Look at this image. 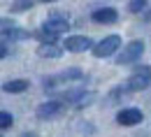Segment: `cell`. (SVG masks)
Segmentation results:
<instances>
[{
	"label": "cell",
	"mask_w": 151,
	"mask_h": 137,
	"mask_svg": "<svg viewBox=\"0 0 151 137\" xmlns=\"http://www.w3.org/2000/svg\"><path fill=\"white\" fill-rule=\"evenodd\" d=\"M68 30H70V21L65 19L63 14H58V12H54L49 19L42 23V28H40V33L51 35V37H58L60 33H68Z\"/></svg>",
	"instance_id": "obj_1"
},
{
	"label": "cell",
	"mask_w": 151,
	"mask_h": 137,
	"mask_svg": "<svg viewBox=\"0 0 151 137\" xmlns=\"http://www.w3.org/2000/svg\"><path fill=\"white\" fill-rule=\"evenodd\" d=\"M142 54H144V42H142V39H132L130 44H128V47H126V49H123V51L116 56V63H119V65L135 63V60L139 58Z\"/></svg>",
	"instance_id": "obj_2"
},
{
	"label": "cell",
	"mask_w": 151,
	"mask_h": 137,
	"mask_svg": "<svg viewBox=\"0 0 151 137\" xmlns=\"http://www.w3.org/2000/svg\"><path fill=\"white\" fill-rule=\"evenodd\" d=\"M119 49H121V37L119 35H109V37H105L102 42H98L93 47V56L95 58H107V56H112Z\"/></svg>",
	"instance_id": "obj_3"
},
{
	"label": "cell",
	"mask_w": 151,
	"mask_h": 137,
	"mask_svg": "<svg viewBox=\"0 0 151 137\" xmlns=\"http://www.w3.org/2000/svg\"><path fill=\"white\" fill-rule=\"evenodd\" d=\"M149 84H151V67H149V65H144V67H137V70H135V75L130 77V81H128L126 88L139 91V88H147Z\"/></svg>",
	"instance_id": "obj_4"
},
{
	"label": "cell",
	"mask_w": 151,
	"mask_h": 137,
	"mask_svg": "<svg viewBox=\"0 0 151 137\" xmlns=\"http://www.w3.org/2000/svg\"><path fill=\"white\" fill-rule=\"evenodd\" d=\"M142 118H144V114L137 107H126L116 114V123L119 126H137V123H142Z\"/></svg>",
	"instance_id": "obj_5"
},
{
	"label": "cell",
	"mask_w": 151,
	"mask_h": 137,
	"mask_svg": "<svg viewBox=\"0 0 151 137\" xmlns=\"http://www.w3.org/2000/svg\"><path fill=\"white\" fill-rule=\"evenodd\" d=\"M63 47L68 51H88L93 47V42H91V37H86V35H72V37L65 39Z\"/></svg>",
	"instance_id": "obj_6"
},
{
	"label": "cell",
	"mask_w": 151,
	"mask_h": 137,
	"mask_svg": "<svg viewBox=\"0 0 151 137\" xmlns=\"http://www.w3.org/2000/svg\"><path fill=\"white\" fill-rule=\"evenodd\" d=\"M63 112V105L60 102H56V100H51V102H44V105H40L37 107V116L40 118H56L58 114Z\"/></svg>",
	"instance_id": "obj_7"
},
{
	"label": "cell",
	"mask_w": 151,
	"mask_h": 137,
	"mask_svg": "<svg viewBox=\"0 0 151 137\" xmlns=\"http://www.w3.org/2000/svg\"><path fill=\"white\" fill-rule=\"evenodd\" d=\"M91 19L95 23H114V21L119 19V12L112 9V7H100V9H95L93 14H91Z\"/></svg>",
	"instance_id": "obj_8"
},
{
	"label": "cell",
	"mask_w": 151,
	"mask_h": 137,
	"mask_svg": "<svg viewBox=\"0 0 151 137\" xmlns=\"http://www.w3.org/2000/svg\"><path fill=\"white\" fill-rule=\"evenodd\" d=\"M28 37H30V33H26L21 28H7L5 33H0V44H5V39L17 42V39H28Z\"/></svg>",
	"instance_id": "obj_9"
},
{
	"label": "cell",
	"mask_w": 151,
	"mask_h": 137,
	"mask_svg": "<svg viewBox=\"0 0 151 137\" xmlns=\"http://www.w3.org/2000/svg\"><path fill=\"white\" fill-rule=\"evenodd\" d=\"M26 88H30V84H28L26 79H12V81H7V84L2 86L5 93H23Z\"/></svg>",
	"instance_id": "obj_10"
},
{
	"label": "cell",
	"mask_w": 151,
	"mask_h": 137,
	"mask_svg": "<svg viewBox=\"0 0 151 137\" xmlns=\"http://www.w3.org/2000/svg\"><path fill=\"white\" fill-rule=\"evenodd\" d=\"M37 54L42 58H60V49H58L56 44H40Z\"/></svg>",
	"instance_id": "obj_11"
},
{
	"label": "cell",
	"mask_w": 151,
	"mask_h": 137,
	"mask_svg": "<svg viewBox=\"0 0 151 137\" xmlns=\"http://www.w3.org/2000/svg\"><path fill=\"white\" fill-rule=\"evenodd\" d=\"M12 123H14V116H12L9 112H0V130L12 128Z\"/></svg>",
	"instance_id": "obj_12"
},
{
	"label": "cell",
	"mask_w": 151,
	"mask_h": 137,
	"mask_svg": "<svg viewBox=\"0 0 151 137\" xmlns=\"http://www.w3.org/2000/svg\"><path fill=\"white\" fill-rule=\"evenodd\" d=\"M81 77H84V72H81V70H77V67H72V70L63 72V75H60V77H56V79L60 81V79H81Z\"/></svg>",
	"instance_id": "obj_13"
},
{
	"label": "cell",
	"mask_w": 151,
	"mask_h": 137,
	"mask_svg": "<svg viewBox=\"0 0 151 137\" xmlns=\"http://www.w3.org/2000/svg\"><path fill=\"white\" fill-rule=\"evenodd\" d=\"M26 9H33V2H17V5L9 7L12 14H17V12H26Z\"/></svg>",
	"instance_id": "obj_14"
},
{
	"label": "cell",
	"mask_w": 151,
	"mask_h": 137,
	"mask_svg": "<svg viewBox=\"0 0 151 137\" xmlns=\"http://www.w3.org/2000/svg\"><path fill=\"white\" fill-rule=\"evenodd\" d=\"M144 7H147V2H144V0H132L130 5H128V9H130V12H142Z\"/></svg>",
	"instance_id": "obj_15"
},
{
	"label": "cell",
	"mask_w": 151,
	"mask_h": 137,
	"mask_svg": "<svg viewBox=\"0 0 151 137\" xmlns=\"http://www.w3.org/2000/svg\"><path fill=\"white\" fill-rule=\"evenodd\" d=\"M5 56H7V47H5V44H0V60L5 58Z\"/></svg>",
	"instance_id": "obj_16"
},
{
	"label": "cell",
	"mask_w": 151,
	"mask_h": 137,
	"mask_svg": "<svg viewBox=\"0 0 151 137\" xmlns=\"http://www.w3.org/2000/svg\"><path fill=\"white\" fill-rule=\"evenodd\" d=\"M0 26H12V21L9 19H0Z\"/></svg>",
	"instance_id": "obj_17"
},
{
	"label": "cell",
	"mask_w": 151,
	"mask_h": 137,
	"mask_svg": "<svg viewBox=\"0 0 151 137\" xmlns=\"http://www.w3.org/2000/svg\"><path fill=\"white\" fill-rule=\"evenodd\" d=\"M21 137H35V135H21Z\"/></svg>",
	"instance_id": "obj_18"
},
{
	"label": "cell",
	"mask_w": 151,
	"mask_h": 137,
	"mask_svg": "<svg viewBox=\"0 0 151 137\" xmlns=\"http://www.w3.org/2000/svg\"><path fill=\"white\" fill-rule=\"evenodd\" d=\"M0 137H2V135H0Z\"/></svg>",
	"instance_id": "obj_19"
}]
</instances>
